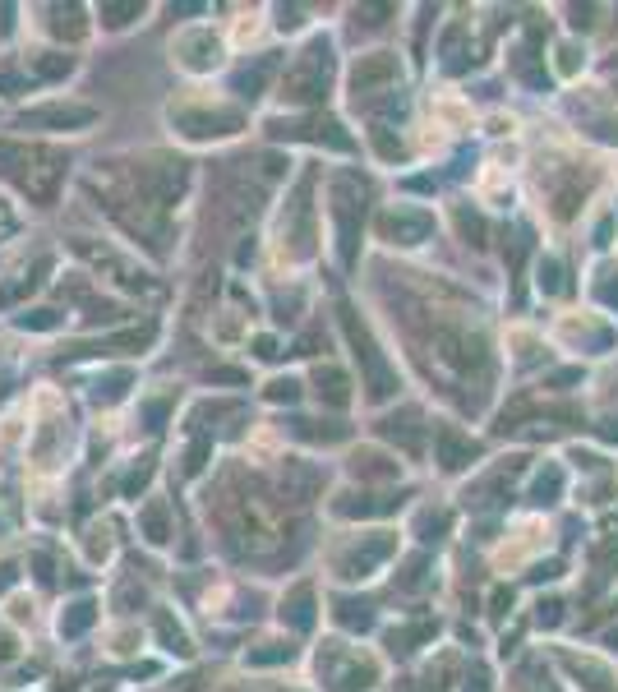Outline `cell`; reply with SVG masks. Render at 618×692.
Returning a JSON list of instances; mask_svg holds the SVG:
<instances>
[{
    "label": "cell",
    "instance_id": "obj_1",
    "mask_svg": "<svg viewBox=\"0 0 618 692\" xmlns=\"http://www.w3.org/2000/svg\"><path fill=\"white\" fill-rule=\"evenodd\" d=\"M471 457H476V443H471V439H457L452 430H443V434H439V462L448 466V471L466 466Z\"/></svg>",
    "mask_w": 618,
    "mask_h": 692
},
{
    "label": "cell",
    "instance_id": "obj_2",
    "mask_svg": "<svg viewBox=\"0 0 618 692\" xmlns=\"http://www.w3.org/2000/svg\"><path fill=\"white\" fill-rule=\"evenodd\" d=\"M393 74H397V60L388 56V51L365 56V65H356V88H369L374 79H393Z\"/></svg>",
    "mask_w": 618,
    "mask_h": 692
},
{
    "label": "cell",
    "instance_id": "obj_3",
    "mask_svg": "<svg viewBox=\"0 0 618 692\" xmlns=\"http://www.w3.org/2000/svg\"><path fill=\"white\" fill-rule=\"evenodd\" d=\"M88 120H93L88 107H47L33 116V125H65L70 130V125H88Z\"/></svg>",
    "mask_w": 618,
    "mask_h": 692
}]
</instances>
